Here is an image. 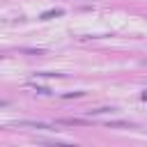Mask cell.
<instances>
[{"label":"cell","mask_w":147,"mask_h":147,"mask_svg":"<svg viewBox=\"0 0 147 147\" xmlns=\"http://www.w3.org/2000/svg\"><path fill=\"white\" fill-rule=\"evenodd\" d=\"M16 124H18V126H30V129H51V126L44 124V122H28V119H25V122H16Z\"/></svg>","instance_id":"6da1fadb"},{"label":"cell","mask_w":147,"mask_h":147,"mask_svg":"<svg viewBox=\"0 0 147 147\" xmlns=\"http://www.w3.org/2000/svg\"><path fill=\"white\" fill-rule=\"evenodd\" d=\"M62 14H64V9H48V11L41 14V18L48 21V18H55V16H62Z\"/></svg>","instance_id":"7a4b0ae2"},{"label":"cell","mask_w":147,"mask_h":147,"mask_svg":"<svg viewBox=\"0 0 147 147\" xmlns=\"http://www.w3.org/2000/svg\"><path fill=\"white\" fill-rule=\"evenodd\" d=\"M103 113H113V108H94V110H87V115H103Z\"/></svg>","instance_id":"3957f363"},{"label":"cell","mask_w":147,"mask_h":147,"mask_svg":"<svg viewBox=\"0 0 147 147\" xmlns=\"http://www.w3.org/2000/svg\"><path fill=\"white\" fill-rule=\"evenodd\" d=\"M28 87H32L37 94H51V90H48V87H39V85H28Z\"/></svg>","instance_id":"277c9868"},{"label":"cell","mask_w":147,"mask_h":147,"mask_svg":"<svg viewBox=\"0 0 147 147\" xmlns=\"http://www.w3.org/2000/svg\"><path fill=\"white\" fill-rule=\"evenodd\" d=\"M60 124H85L83 119H60Z\"/></svg>","instance_id":"5b68a950"},{"label":"cell","mask_w":147,"mask_h":147,"mask_svg":"<svg viewBox=\"0 0 147 147\" xmlns=\"http://www.w3.org/2000/svg\"><path fill=\"white\" fill-rule=\"evenodd\" d=\"M108 126H124V129H129L131 124H126V122H106Z\"/></svg>","instance_id":"8992f818"},{"label":"cell","mask_w":147,"mask_h":147,"mask_svg":"<svg viewBox=\"0 0 147 147\" xmlns=\"http://www.w3.org/2000/svg\"><path fill=\"white\" fill-rule=\"evenodd\" d=\"M71 96H83V92H67L64 99H71Z\"/></svg>","instance_id":"52a82bcc"},{"label":"cell","mask_w":147,"mask_h":147,"mask_svg":"<svg viewBox=\"0 0 147 147\" xmlns=\"http://www.w3.org/2000/svg\"><path fill=\"white\" fill-rule=\"evenodd\" d=\"M0 106H7V101H0Z\"/></svg>","instance_id":"ba28073f"}]
</instances>
